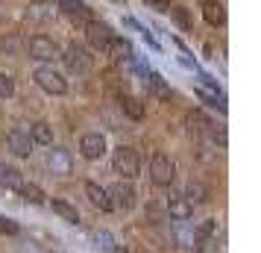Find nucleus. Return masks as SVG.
<instances>
[{"mask_svg": "<svg viewBox=\"0 0 261 253\" xmlns=\"http://www.w3.org/2000/svg\"><path fill=\"white\" fill-rule=\"evenodd\" d=\"M103 53H106V56H112V59H126V56L132 53V48H129V41H126L123 36H112L106 41Z\"/></svg>", "mask_w": 261, "mask_h": 253, "instance_id": "16", "label": "nucleus"}, {"mask_svg": "<svg viewBox=\"0 0 261 253\" xmlns=\"http://www.w3.org/2000/svg\"><path fill=\"white\" fill-rule=\"evenodd\" d=\"M150 88H153V95H159V97H170V88H167L162 74H150Z\"/></svg>", "mask_w": 261, "mask_h": 253, "instance_id": "23", "label": "nucleus"}, {"mask_svg": "<svg viewBox=\"0 0 261 253\" xmlns=\"http://www.w3.org/2000/svg\"><path fill=\"white\" fill-rule=\"evenodd\" d=\"M185 200H188L191 206L205 203V200H208V189H205L200 180H188V186H185Z\"/></svg>", "mask_w": 261, "mask_h": 253, "instance_id": "19", "label": "nucleus"}, {"mask_svg": "<svg viewBox=\"0 0 261 253\" xmlns=\"http://www.w3.org/2000/svg\"><path fill=\"white\" fill-rule=\"evenodd\" d=\"M0 186L3 189H12V192H18L21 186H24V177H21V171L15 168V165H0Z\"/></svg>", "mask_w": 261, "mask_h": 253, "instance_id": "17", "label": "nucleus"}, {"mask_svg": "<svg viewBox=\"0 0 261 253\" xmlns=\"http://www.w3.org/2000/svg\"><path fill=\"white\" fill-rule=\"evenodd\" d=\"M147 3H153V6H159V9H165V6L173 3V0H147Z\"/></svg>", "mask_w": 261, "mask_h": 253, "instance_id": "27", "label": "nucleus"}, {"mask_svg": "<svg viewBox=\"0 0 261 253\" xmlns=\"http://www.w3.org/2000/svg\"><path fill=\"white\" fill-rule=\"evenodd\" d=\"M18 192H21V197H24L27 203H33V206H41L44 200H47V194L41 192V189H38L36 182H30V186H21Z\"/></svg>", "mask_w": 261, "mask_h": 253, "instance_id": "21", "label": "nucleus"}, {"mask_svg": "<svg viewBox=\"0 0 261 253\" xmlns=\"http://www.w3.org/2000/svg\"><path fill=\"white\" fill-rule=\"evenodd\" d=\"M27 50H30V59H38V62H47L53 56H59V44L50 36H33Z\"/></svg>", "mask_w": 261, "mask_h": 253, "instance_id": "6", "label": "nucleus"}, {"mask_svg": "<svg viewBox=\"0 0 261 253\" xmlns=\"http://www.w3.org/2000/svg\"><path fill=\"white\" fill-rule=\"evenodd\" d=\"M112 168L115 174H120L123 180H135L138 174H141V162H138V153L132 150V147H115V153H112Z\"/></svg>", "mask_w": 261, "mask_h": 253, "instance_id": "1", "label": "nucleus"}, {"mask_svg": "<svg viewBox=\"0 0 261 253\" xmlns=\"http://www.w3.org/2000/svg\"><path fill=\"white\" fill-rule=\"evenodd\" d=\"M0 229H3V233H9V236H18V233H21V227L15 224L12 218H6V215H0Z\"/></svg>", "mask_w": 261, "mask_h": 253, "instance_id": "26", "label": "nucleus"}, {"mask_svg": "<svg viewBox=\"0 0 261 253\" xmlns=\"http://www.w3.org/2000/svg\"><path fill=\"white\" fill-rule=\"evenodd\" d=\"M59 12L65 18H71V21H80V24H91L94 21V15H91L85 0H59Z\"/></svg>", "mask_w": 261, "mask_h": 253, "instance_id": "7", "label": "nucleus"}, {"mask_svg": "<svg viewBox=\"0 0 261 253\" xmlns=\"http://www.w3.org/2000/svg\"><path fill=\"white\" fill-rule=\"evenodd\" d=\"M173 21H176L182 30H191V15H188L185 6H176V9H173Z\"/></svg>", "mask_w": 261, "mask_h": 253, "instance_id": "25", "label": "nucleus"}, {"mask_svg": "<svg viewBox=\"0 0 261 253\" xmlns=\"http://www.w3.org/2000/svg\"><path fill=\"white\" fill-rule=\"evenodd\" d=\"M150 177H153L155 186H170L176 180V162L167 153H153V159H150Z\"/></svg>", "mask_w": 261, "mask_h": 253, "instance_id": "2", "label": "nucleus"}, {"mask_svg": "<svg viewBox=\"0 0 261 253\" xmlns=\"http://www.w3.org/2000/svg\"><path fill=\"white\" fill-rule=\"evenodd\" d=\"M167 212H170L173 221H188L194 215V206L185 200V194H170L167 197Z\"/></svg>", "mask_w": 261, "mask_h": 253, "instance_id": "11", "label": "nucleus"}, {"mask_svg": "<svg viewBox=\"0 0 261 253\" xmlns=\"http://www.w3.org/2000/svg\"><path fill=\"white\" fill-rule=\"evenodd\" d=\"M115 36L106 24H100V21H91V24H85V38H88V44L94 50H103L106 48V41Z\"/></svg>", "mask_w": 261, "mask_h": 253, "instance_id": "10", "label": "nucleus"}, {"mask_svg": "<svg viewBox=\"0 0 261 253\" xmlns=\"http://www.w3.org/2000/svg\"><path fill=\"white\" fill-rule=\"evenodd\" d=\"M30 139H33V145L50 147V145H53V127L44 124V121H36V124L30 127Z\"/></svg>", "mask_w": 261, "mask_h": 253, "instance_id": "18", "label": "nucleus"}, {"mask_svg": "<svg viewBox=\"0 0 261 253\" xmlns=\"http://www.w3.org/2000/svg\"><path fill=\"white\" fill-rule=\"evenodd\" d=\"M47 165H50V171L53 174H59V177H68L71 174V156L65 153V150H50V156H47Z\"/></svg>", "mask_w": 261, "mask_h": 253, "instance_id": "15", "label": "nucleus"}, {"mask_svg": "<svg viewBox=\"0 0 261 253\" xmlns=\"http://www.w3.org/2000/svg\"><path fill=\"white\" fill-rule=\"evenodd\" d=\"M80 153H83V159H88V162L103 159L106 156V135L103 133H85L83 139H80Z\"/></svg>", "mask_w": 261, "mask_h": 253, "instance_id": "5", "label": "nucleus"}, {"mask_svg": "<svg viewBox=\"0 0 261 253\" xmlns=\"http://www.w3.org/2000/svg\"><path fill=\"white\" fill-rule=\"evenodd\" d=\"M15 95V80L9 74H0V100H9Z\"/></svg>", "mask_w": 261, "mask_h": 253, "instance_id": "24", "label": "nucleus"}, {"mask_svg": "<svg viewBox=\"0 0 261 253\" xmlns=\"http://www.w3.org/2000/svg\"><path fill=\"white\" fill-rule=\"evenodd\" d=\"M6 147L12 150L15 156L27 159L30 153H33V139H30V133H24V130H9V135H6Z\"/></svg>", "mask_w": 261, "mask_h": 253, "instance_id": "9", "label": "nucleus"}, {"mask_svg": "<svg viewBox=\"0 0 261 253\" xmlns=\"http://www.w3.org/2000/svg\"><path fill=\"white\" fill-rule=\"evenodd\" d=\"M120 3H123V0H120Z\"/></svg>", "mask_w": 261, "mask_h": 253, "instance_id": "29", "label": "nucleus"}, {"mask_svg": "<svg viewBox=\"0 0 261 253\" xmlns=\"http://www.w3.org/2000/svg\"><path fill=\"white\" fill-rule=\"evenodd\" d=\"M202 18L212 27H223L226 24V9L220 0H202Z\"/></svg>", "mask_w": 261, "mask_h": 253, "instance_id": "13", "label": "nucleus"}, {"mask_svg": "<svg viewBox=\"0 0 261 253\" xmlns=\"http://www.w3.org/2000/svg\"><path fill=\"white\" fill-rule=\"evenodd\" d=\"M33 80L41 91H47V95H65L68 91V80L62 77L59 71H53V68H38L33 74Z\"/></svg>", "mask_w": 261, "mask_h": 253, "instance_id": "3", "label": "nucleus"}, {"mask_svg": "<svg viewBox=\"0 0 261 253\" xmlns=\"http://www.w3.org/2000/svg\"><path fill=\"white\" fill-rule=\"evenodd\" d=\"M217 236V221L214 218H208V221H202L200 227L194 229V239H191V247H197V250H202L208 241Z\"/></svg>", "mask_w": 261, "mask_h": 253, "instance_id": "12", "label": "nucleus"}, {"mask_svg": "<svg viewBox=\"0 0 261 253\" xmlns=\"http://www.w3.org/2000/svg\"><path fill=\"white\" fill-rule=\"evenodd\" d=\"M112 253H129V250H123V247H112Z\"/></svg>", "mask_w": 261, "mask_h": 253, "instance_id": "28", "label": "nucleus"}, {"mask_svg": "<svg viewBox=\"0 0 261 253\" xmlns=\"http://www.w3.org/2000/svg\"><path fill=\"white\" fill-rule=\"evenodd\" d=\"M109 200H112V209L118 206V209H132L135 206V189H132L129 182H115L112 189H106Z\"/></svg>", "mask_w": 261, "mask_h": 253, "instance_id": "8", "label": "nucleus"}, {"mask_svg": "<svg viewBox=\"0 0 261 253\" xmlns=\"http://www.w3.org/2000/svg\"><path fill=\"white\" fill-rule=\"evenodd\" d=\"M85 197H88L97 209H103V212H109V209H112V200H109L106 189H103L100 182H91V180L85 182Z\"/></svg>", "mask_w": 261, "mask_h": 253, "instance_id": "14", "label": "nucleus"}, {"mask_svg": "<svg viewBox=\"0 0 261 253\" xmlns=\"http://www.w3.org/2000/svg\"><path fill=\"white\" fill-rule=\"evenodd\" d=\"M62 65H65V71H71V74H85L91 68V56H88V50L83 44H68L65 53H62Z\"/></svg>", "mask_w": 261, "mask_h": 253, "instance_id": "4", "label": "nucleus"}, {"mask_svg": "<svg viewBox=\"0 0 261 253\" xmlns=\"http://www.w3.org/2000/svg\"><path fill=\"white\" fill-rule=\"evenodd\" d=\"M53 212L62 218V221H68V224H80V212H76V206H71L68 200H53Z\"/></svg>", "mask_w": 261, "mask_h": 253, "instance_id": "20", "label": "nucleus"}, {"mask_svg": "<svg viewBox=\"0 0 261 253\" xmlns=\"http://www.w3.org/2000/svg\"><path fill=\"white\" fill-rule=\"evenodd\" d=\"M123 112H126V118L141 121L144 118V103L138 97H123Z\"/></svg>", "mask_w": 261, "mask_h": 253, "instance_id": "22", "label": "nucleus"}]
</instances>
